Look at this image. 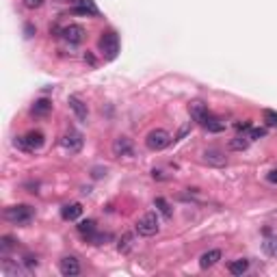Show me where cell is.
I'll return each instance as SVG.
<instances>
[{
  "label": "cell",
  "instance_id": "cell-34",
  "mask_svg": "<svg viewBox=\"0 0 277 277\" xmlns=\"http://www.w3.org/2000/svg\"><path fill=\"white\" fill-rule=\"evenodd\" d=\"M31 33H33V26L31 24H26V37H31Z\"/></svg>",
  "mask_w": 277,
  "mask_h": 277
},
{
  "label": "cell",
  "instance_id": "cell-1",
  "mask_svg": "<svg viewBox=\"0 0 277 277\" xmlns=\"http://www.w3.org/2000/svg\"><path fill=\"white\" fill-rule=\"evenodd\" d=\"M33 216H35V210L28 204H18V206L4 208V219L13 225H22L24 228V225H28L33 221Z\"/></svg>",
  "mask_w": 277,
  "mask_h": 277
},
{
  "label": "cell",
  "instance_id": "cell-8",
  "mask_svg": "<svg viewBox=\"0 0 277 277\" xmlns=\"http://www.w3.org/2000/svg\"><path fill=\"white\" fill-rule=\"evenodd\" d=\"M59 271H61V275H65V277H76L80 273L78 258H74V256H65V258H61L59 260Z\"/></svg>",
  "mask_w": 277,
  "mask_h": 277
},
{
  "label": "cell",
  "instance_id": "cell-21",
  "mask_svg": "<svg viewBox=\"0 0 277 277\" xmlns=\"http://www.w3.org/2000/svg\"><path fill=\"white\" fill-rule=\"evenodd\" d=\"M262 249L269 258H277V236H266L264 243H262Z\"/></svg>",
  "mask_w": 277,
  "mask_h": 277
},
{
  "label": "cell",
  "instance_id": "cell-20",
  "mask_svg": "<svg viewBox=\"0 0 277 277\" xmlns=\"http://www.w3.org/2000/svg\"><path fill=\"white\" fill-rule=\"evenodd\" d=\"M201 126H204L208 132H223V130H225V122H221L219 117H213V115H208V117H206V122L201 124Z\"/></svg>",
  "mask_w": 277,
  "mask_h": 277
},
{
  "label": "cell",
  "instance_id": "cell-2",
  "mask_svg": "<svg viewBox=\"0 0 277 277\" xmlns=\"http://www.w3.org/2000/svg\"><path fill=\"white\" fill-rule=\"evenodd\" d=\"M43 143H46V137H43V132H39V130H31L28 134L16 137V141H13V145H16L18 149H22V152H37V149L43 148Z\"/></svg>",
  "mask_w": 277,
  "mask_h": 277
},
{
  "label": "cell",
  "instance_id": "cell-31",
  "mask_svg": "<svg viewBox=\"0 0 277 277\" xmlns=\"http://www.w3.org/2000/svg\"><path fill=\"white\" fill-rule=\"evenodd\" d=\"M236 128L243 132V130H251V122H243V124H236Z\"/></svg>",
  "mask_w": 277,
  "mask_h": 277
},
{
  "label": "cell",
  "instance_id": "cell-7",
  "mask_svg": "<svg viewBox=\"0 0 277 277\" xmlns=\"http://www.w3.org/2000/svg\"><path fill=\"white\" fill-rule=\"evenodd\" d=\"M61 37L69 46H80L85 39V28L80 26V24H69V26H65L61 31Z\"/></svg>",
  "mask_w": 277,
  "mask_h": 277
},
{
  "label": "cell",
  "instance_id": "cell-32",
  "mask_svg": "<svg viewBox=\"0 0 277 277\" xmlns=\"http://www.w3.org/2000/svg\"><path fill=\"white\" fill-rule=\"evenodd\" d=\"M102 175H107V169H93V178H102Z\"/></svg>",
  "mask_w": 277,
  "mask_h": 277
},
{
  "label": "cell",
  "instance_id": "cell-13",
  "mask_svg": "<svg viewBox=\"0 0 277 277\" xmlns=\"http://www.w3.org/2000/svg\"><path fill=\"white\" fill-rule=\"evenodd\" d=\"M76 7H74V13L76 16H100V9L95 7L93 0H74Z\"/></svg>",
  "mask_w": 277,
  "mask_h": 277
},
{
  "label": "cell",
  "instance_id": "cell-27",
  "mask_svg": "<svg viewBox=\"0 0 277 277\" xmlns=\"http://www.w3.org/2000/svg\"><path fill=\"white\" fill-rule=\"evenodd\" d=\"M266 134L264 128H251L249 130V141H256V139H262Z\"/></svg>",
  "mask_w": 277,
  "mask_h": 277
},
{
  "label": "cell",
  "instance_id": "cell-9",
  "mask_svg": "<svg viewBox=\"0 0 277 277\" xmlns=\"http://www.w3.org/2000/svg\"><path fill=\"white\" fill-rule=\"evenodd\" d=\"M67 104H69V108L74 110V115H76L78 122L87 124V117H89V108H87V104H85L83 100L78 98V95H69V98H67Z\"/></svg>",
  "mask_w": 277,
  "mask_h": 277
},
{
  "label": "cell",
  "instance_id": "cell-25",
  "mask_svg": "<svg viewBox=\"0 0 277 277\" xmlns=\"http://www.w3.org/2000/svg\"><path fill=\"white\" fill-rule=\"evenodd\" d=\"M13 247H16V238L13 236H2L0 238V251H2V256H7Z\"/></svg>",
  "mask_w": 277,
  "mask_h": 277
},
{
  "label": "cell",
  "instance_id": "cell-15",
  "mask_svg": "<svg viewBox=\"0 0 277 277\" xmlns=\"http://www.w3.org/2000/svg\"><path fill=\"white\" fill-rule=\"evenodd\" d=\"M80 214H83V206L80 204H67L61 208V216L65 221H78Z\"/></svg>",
  "mask_w": 277,
  "mask_h": 277
},
{
  "label": "cell",
  "instance_id": "cell-24",
  "mask_svg": "<svg viewBox=\"0 0 277 277\" xmlns=\"http://www.w3.org/2000/svg\"><path fill=\"white\" fill-rule=\"evenodd\" d=\"M249 148V137H243V134H238V137H234L230 141V149H236V152H243V149Z\"/></svg>",
  "mask_w": 277,
  "mask_h": 277
},
{
  "label": "cell",
  "instance_id": "cell-6",
  "mask_svg": "<svg viewBox=\"0 0 277 277\" xmlns=\"http://www.w3.org/2000/svg\"><path fill=\"white\" fill-rule=\"evenodd\" d=\"M83 143H85V139H83V134H80L78 130H67L65 137L61 139V145L67 149L69 154H78L80 149H83Z\"/></svg>",
  "mask_w": 277,
  "mask_h": 277
},
{
  "label": "cell",
  "instance_id": "cell-28",
  "mask_svg": "<svg viewBox=\"0 0 277 277\" xmlns=\"http://www.w3.org/2000/svg\"><path fill=\"white\" fill-rule=\"evenodd\" d=\"M22 2L26 9H39L43 4V0H22Z\"/></svg>",
  "mask_w": 277,
  "mask_h": 277
},
{
  "label": "cell",
  "instance_id": "cell-11",
  "mask_svg": "<svg viewBox=\"0 0 277 277\" xmlns=\"http://www.w3.org/2000/svg\"><path fill=\"white\" fill-rule=\"evenodd\" d=\"M189 115H191V119L193 122H199V124H204L206 122V117H208V107H206L201 100H195V102H191L189 104Z\"/></svg>",
  "mask_w": 277,
  "mask_h": 277
},
{
  "label": "cell",
  "instance_id": "cell-10",
  "mask_svg": "<svg viewBox=\"0 0 277 277\" xmlns=\"http://www.w3.org/2000/svg\"><path fill=\"white\" fill-rule=\"evenodd\" d=\"M134 152V145H132V141H130L128 137H117L113 141V154L115 156H132Z\"/></svg>",
  "mask_w": 277,
  "mask_h": 277
},
{
  "label": "cell",
  "instance_id": "cell-5",
  "mask_svg": "<svg viewBox=\"0 0 277 277\" xmlns=\"http://www.w3.org/2000/svg\"><path fill=\"white\" fill-rule=\"evenodd\" d=\"M158 230H160V221L156 216V213H145L137 221L139 236H154V234H158Z\"/></svg>",
  "mask_w": 277,
  "mask_h": 277
},
{
  "label": "cell",
  "instance_id": "cell-18",
  "mask_svg": "<svg viewBox=\"0 0 277 277\" xmlns=\"http://www.w3.org/2000/svg\"><path fill=\"white\" fill-rule=\"evenodd\" d=\"M52 110V102L46 98H42V100H37V102L33 104V108H31V113L35 115V117H46V115Z\"/></svg>",
  "mask_w": 277,
  "mask_h": 277
},
{
  "label": "cell",
  "instance_id": "cell-16",
  "mask_svg": "<svg viewBox=\"0 0 277 277\" xmlns=\"http://www.w3.org/2000/svg\"><path fill=\"white\" fill-rule=\"evenodd\" d=\"M219 260H221V251L219 249H210V251H206V254H201L199 266L201 269H210V266H214Z\"/></svg>",
  "mask_w": 277,
  "mask_h": 277
},
{
  "label": "cell",
  "instance_id": "cell-23",
  "mask_svg": "<svg viewBox=\"0 0 277 277\" xmlns=\"http://www.w3.org/2000/svg\"><path fill=\"white\" fill-rule=\"evenodd\" d=\"M132 247H134V236L132 234H124L122 238H119V243H117V251L119 254H128Z\"/></svg>",
  "mask_w": 277,
  "mask_h": 277
},
{
  "label": "cell",
  "instance_id": "cell-3",
  "mask_svg": "<svg viewBox=\"0 0 277 277\" xmlns=\"http://www.w3.org/2000/svg\"><path fill=\"white\" fill-rule=\"evenodd\" d=\"M169 143H171V134L163 128H156L145 137V145H148V149H152V152H160V149H165Z\"/></svg>",
  "mask_w": 277,
  "mask_h": 277
},
{
  "label": "cell",
  "instance_id": "cell-26",
  "mask_svg": "<svg viewBox=\"0 0 277 277\" xmlns=\"http://www.w3.org/2000/svg\"><path fill=\"white\" fill-rule=\"evenodd\" d=\"M262 119L266 122V126H269V128H277V113H275V110L266 108L264 113H262Z\"/></svg>",
  "mask_w": 277,
  "mask_h": 277
},
{
  "label": "cell",
  "instance_id": "cell-4",
  "mask_svg": "<svg viewBox=\"0 0 277 277\" xmlns=\"http://www.w3.org/2000/svg\"><path fill=\"white\" fill-rule=\"evenodd\" d=\"M98 46L104 52V57H107L108 61H113V59L117 57V52H119V37H117V33H113V31L102 33Z\"/></svg>",
  "mask_w": 277,
  "mask_h": 277
},
{
  "label": "cell",
  "instance_id": "cell-33",
  "mask_svg": "<svg viewBox=\"0 0 277 277\" xmlns=\"http://www.w3.org/2000/svg\"><path fill=\"white\" fill-rule=\"evenodd\" d=\"M85 61H87L89 65H95V59L91 57V54H85Z\"/></svg>",
  "mask_w": 277,
  "mask_h": 277
},
{
  "label": "cell",
  "instance_id": "cell-19",
  "mask_svg": "<svg viewBox=\"0 0 277 277\" xmlns=\"http://www.w3.org/2000/svg\"><path fill=\"white\" fill-rule=\"evenodd\" d=\"M247 269H249V260H247V258L232 260L228 264V271L232 275H243V273H247Z\"/></svg>",
  "mask_w": 277,
  "mask_h": 277
},
{
  "label": "cell",
  "instance_id": "cell-30",
  "mask_svg": "<svg viewBox=\"0 0 277 277\" xmlns=\"http://www.w3.org/2000/svg\"><path fill=\"white\" fill-rule=\"evenodd\" d=\"M266 182L277 184V169H273V171H269V173H266Z\"/></svg>",
  "mask_w": 277,
  "mask_h": 277
},
{
  "label": "cell",
  "instance_id": "cell-17",
  "mask_svg": "<svg viewBox=\"0 0 277 277\" xmlns=\"http://www.w3.org/2000/svg\"><path fill=\"white\" fill-rule=\"evenodd\" d=\"M2 273L7 275V277H18V275H26L28 271H24L22 264H16V262H11V260L4 258L2 260Z\"/></svg>",
  "mask_w": 277,
  "mask_h": 277
},
{
  "label": "cell",
  "instance_id": "cell-29",
  "mask_svg": "<svg viewBox=\"0 0 277 277\" xmlns=\"http://www.w3.org/2000/svg\"><path fill=\"white\" fill-rule=\"evenodd\" d=\"M24 266L35 269V266H37V258H33V256H24Z\"/></svg>",
  "mask_w": 277,
  "mask_h": 277
},
{
  "label": "cell",
  "instance_id": "cell-12",
  "mask_svg": "<svg viewBox=\"0 0 277 277\" xmlns=\"http://www.w3.org/2000/svg\"><path fill=\"white\" fill-rule=\"evenodd\" d=\"M204 163L213 165V167H223L225 163H228V158H225V154L221 152V149L216 148H208L204 152Z\"/></svg>",
  "mask_w": 277,
  "mask_h": 277
},
{
  "label": "cell",
  "instance_id": "cell-22",
  "mask_svg": "<svg viewBox=\"0 0 277 277\" xmlns=\"http://www.w3.org/2000/svg\"><path fill=\"white\" fill-rule=\"evenodd\" d=\"M154 206L158 208V213L165 216V219H171V214H173V210H171V206H169V201L165 199V197H156L154 199Z\"/></svg>",
  "mask_w": 277,
  "mask_h": 277
},
{
  "label": "cell",
  "instance_id": "cell-14",
  "mask_svg": "<svg viewBox=\"0 0 277 277\" xmlns=\"http://www.w3.org/2000/svg\"><path fill=\"white\" fill-rule=\"evenodd\" d=\"M78 234L83 236V238H87L89 243H91V238H93L95 234H98V223H95L93 219L80 221V223H78Z\"/></svg>",
  "mask_w": 277,
  "mask_h": 277
}]
</instances>
